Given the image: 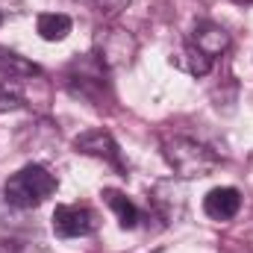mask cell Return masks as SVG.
<instances>
[{"label":"cell","mask_w":253,"mask_h":253,"mask_svg":"<svg viewBox=\"0 0 253 253\" xmlns=\"http://www.w3.org/2000/svg\"><path fill=\"white\" fill-rule=\"evenodd\" d=\"M162 156L165 162L171 165V171L180 177V180H197V177H209L215 168H218V156L200 144L197 138L189 135H171L162 141Z\"/></svg>","instance_id":"1"},{"label":"cell","mask_w":253,"mask_h":253,"mask_svg":"<svg viewBox=\"0 0 253 253\" xmlns=\"http://www.w3.org/2000/svg\"><path fill=\"white\" fill-rule=\"evenodd\" d=\"M56 186H59L56 177L44 165H24L21 171H15L6 180L3 197L15 209H36L56 191Z\"/></svg>","instance_id":"2"},{"label":"cell","mask_w":253,"mask_h":253,"mask_svg":"<svg viewBox=\"0 0 253 253\" xmlns=\"http://www.w3.org/2000/svg\"><path fill=\"white\" fill-rule=\"evenodd\" d=\"M135 39L121 27H100L94 36V59L103 68H124L135 56Z\"/></svg>","instance_id":"3"},{"label":"cell","mask_w":253,"mask_h":253,"mask_svg":"<svg viewBox=\"0 0 253 253\" xmlns=\"http://www.w3.org/2000/svg\"><path fill=\"white\" fill-rule=\"evenodd\" d=\"M97 230V215H94V209L91 206H83V203H77V206H56V212H53V233L59 236V239H80V236H91Z\"/></svg>","instance_id":"4"},{"label":"cell","mask_w":253,"mask_h":253,"mask_svg":"<svg viewBox=\"0 0 253 253\" xmlns=\"http://www.w3.org/2000/svg\"><path fill=\"white\" fill-rule=\"evenodd\" d=\"M74 147L77 153H85V156H94V159H103L106 165H112L115 171L124 174V162H121V150L115 144V138L106 132V129H85L74 138Z\"/></svg>","instance_id":"5"},{"label":"cell","mask_w":253,"mask_h":253,"mask_svg":"<svg viewBox=\"0 0 253 253\" xmlns=\"http://www.w3.org/2000/svg\"><path fill=\"white\" fill-rule=\"evenodd\" d=\"M150 203L156 209V215L165 221V224H174L183 218L186 212V197H183V189L174 183V180H159L153 189H150Z\"/></svg>","instance_id":"6"},{"label":"cell","mask_w":253,"mask_h":253,"mask_svg":"<svg viewBox=\"0 0 253 253\" xmlns=\"http://www.w3.org/2000/svg\"><path fill=\"white\" fill-rule=\"evenodd\" d=\"M191 44H194L203 56L215 59V56H224V53L230 50V33H227L224 27L212 24V21H200V24L194 27V33H191Z\"/></svg>","instance_id":"7"},{"label":"cell","mask_w":253,"mask_h":253,"mask_svg":"<svg viewBox=\"0 0 253 253\" xmlns=\"http://www.w3.org/2000/svg\"><path fill=\"white\" fill-rule=\"evenodd\" d=\"M242 209V194L233 186H221V189H212L203 197V212L212 218V221H230L236 218Z\"/></svg>","instance_id":"8"},{"label":"cell","mask_w":253,"mask_h":253,"mask_svg":"<svg viewBox=\"0 0 253 253\" xmlns=\"http://www.w3.org/2000/svg\"><path fill=\"white\" fill-rule=\"evenodd\" d=\"M103 200H106V206L118 215V224L124 227V230H135L138 227V221H141V212L135 209V203L126 197L124 191L118 189H103Z\"/></svg>","instance_id":"9"},{"label":"cell","mask_w":253,"mask_h":253,"mask_svg":"<svg viewBox=\"0 0 253 253\" xmlns=\"http://www.w3.org/2000/svg\"><path fill=\"white\" fill-rule=\"evenodd\" d=\"M36 30L44 42H62L71 33V18L62 15V12H44V15H39Z\"/></svg>","instance_id":"10"},{"label":"cell","mask_w":253,"mask_h":253,"mask_svg":"<svg viewBox=\"0 0 253 253\" xmlns=\"http://www.w3.org/2000/svg\"><path fill=\"white\" fill-rule=\"evenodd\" d=\"M0 74L9 77V80H24V77H39L42 71H39V65L27 62L24 56H18V53L0 47Z\"/></svg>","instance_id":"11"},{"label":"cell","mask_w":253,"mask_h":253,"mask_svg":"<svg viewBox=\"0 0 253 253\" xmlns=\"http://www.w3.org/2000/svg\"><path fill=\"white\" fill-rule=\"evenodd\" d=\"M171 62L177 65V68H183V71H189L194 77H203V74H209L212 71V59L209 56H203L191 42L183 44V50L177 53V56H171Z\"/></svg>","instance_id":"12"},{"label":"cell","mask_w":253,"mask_h":253,"mask_svg":"<svg viewBox=\"0 0 253 253\" xmlns=\"http://www.w3.org/2000/svg\"><path fill=\"white\" fill-rule=\"evenodd\" d=\"M21 106H24L21 83H18V80H9V77H3V80H0V112L21 109Z\"/></svg>","instance_id":"13"},{"label":"cell","mask_w":253,"mask_h":253,"mask_svg":"<svg viewBox=\"0 0 253 253\" xmlns=\"http://www.w3.org/2000/svg\"><path fill=\"white\" fill-rule=\"evenodd\" d=\"M94 3H97L100 12H106V15H118L121 9H126L129 0H94Z\"/></svg>","instance_id":"14"},{"label":"cell","mask_w":253,"mask_h":253,"mask_svg":"<svg viewBox=\"0 0 253 253\" xmlns=\"http://www.w3.org/2000/svg\"><path fill=\"white\" fill-rule=\"evenodd\" d=\"M236 3H253V0H236Z\"/></svg>","instance_id":"15"},{"label":"cell","mask_w":253,"mask_h":253,"mask_svg":"<svg viewBox=\"0 0 253 253\" xmlns=\"http://www.w3.org/2000/svg\"><path fill=\"white\" fill-rule=\"evenodd\" d=\"M0 21H3V12H0Z\"/></svg>","instance_id":"16"}]
</instances>
